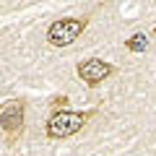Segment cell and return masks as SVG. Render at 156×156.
<instances>
[{
	"instance_id": "1",
	"label": "cell",
	"mask_w": 156,
	"mask_h": 156,
	"mask_svg": "<svg viewBox=\"0 0 156 156\" xmlns=\"http://www.w3.org/2000/svg\"><path fill=\"white\" fill-rule=\"evenodd\" d=\"M94 115V112H70V109H62V112H52L50 120L44 125V133L47 138L52 140H62V138H70L76 135L78 130L86 125V120Z\"/></svg>"
},
{
	"instance_id": "2",
	"label": "cell",
	"mask_w": 156,
	"mask_h": 156,
	"mask_svg": "<svg viewBox=\"0 0 156 156\" xmlns=\"http://www.w3.org/2000/svg\"><path fill=\"white\" fill-rule=\"evenodd\" d=\"M86 26H89V16L57 18V21L50 23V29H47V42H50L52 47H68V44H73V42L83 34Z\"/></svg>"
},
{
	"instance_id": "5",
	"label": "cell",
	"mask_w": 156,
	"mask_h": 156,
	"mask_svg": "<svg viewBox=\"0 0 156 156\" xmlns=\"http://www.w3.org/2000/svg\"><path fill=\"white\" fill-rule=\"evenodd\" d=\"M125 47H128L130 52H140V50H146V47H148V39H146L143 34H135V37H130L128 42H125Z\"/></svg>"
},
{
	"instance_id": "3",
	"label": "cell",
	"mask_w": 156,
	"mask_h": 156,
	"mask_svg": "<svg viewBox=\"0 0 156 156\" xmlns=\"http://www.w3.org/2000/svg\"><path fill=\"white\" fill-rule=\"evenodd\" d=\"M23 120H26V104L23 99H8L0 104V130L8 143H16L23 133Z\"/></svg>"
},
{
	"instance_id": "6",
	"label": "cell",
	"mask_w": 156,
	"mask_h": 156,
	"mask_svg": "<svg viewBox=\"0 0 156 156\" xmlns=\"http://www.w3.org/2000/svg\"><path fill=\"white\" fill-rule=\"evenodd\" d=\"M68 101H70V99L60 94V96H55V99L50 101V107H52V112H62V109H65V107H68Z\"/></svg>"
},
{
	"instance_id": "4",
	"label": "cell",
	"mask_w": 156,
	"mask_h": 156,
	"mask_svg": "<svg viewBox=\"0 0 156 156\" xmlns=\"http://www.w3.org/2000/svg\"><path fill=\"white\" fill-rule=\"evenodd\" d=\"M78 78L83 81L86 86H99L104 78H109L112 73H115V65L112 62H107V60H101V57H86V60H81L78 62Z\"/></svg>"
}]
</instances>
